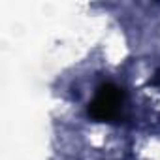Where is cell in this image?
<instances>
[{"mask_svg":"<svg viewBox=\"0 0 160 160\" xmlns=\"http://www.w3.org/2000/svg\"><path fill=\"white\" fill-rule=\"evenodd\" d=\"M122 102H124L122 89H119L113 83L100 85L98 91H96L94 100L89 104V115L94 121H104V122L106 121H113L119 115Z\"/></svg>","mask_w":160,"mask_h":160,"instance_id":"6da1fadb","label":"cell"}]
</instances>
